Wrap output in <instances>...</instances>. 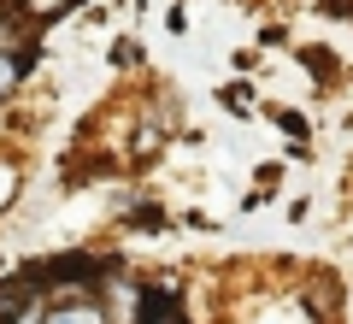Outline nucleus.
Masks as SVG:
<instances>
[{"instance_id": "nucleus-1", "label": "nucleus", "mask_w": 353, "mask_h": 324, "mask_svg": "<svg viewBox=\"0 0 353 324\" xmlns=\"http://www.w3.org/2000/svg\"><path fill=\"white\" fill-rule=\"evenodd\" d=\"M30 271H36V283H48V289H88L94 277H101V260H88V254H59V260L30 265Z\"/></svg>"}, {"instance_id": "nucleus-2", "label": "nucleus", "mask_w": 353, "mask_h": 324, "mask_svg": "<svg viewBox=\"0 0 353 324\" xmlns=\"http://www.w3.org/2000/svg\"><path fill=\"white\" fill-rule=\"evenodd\" d=\"M36 271H24V277H6V283H0V324H18L24 318L30 307H36Z\"/></svg>"}, {"instance_id": "nucleus-3", "label": "nucleus", "mask_w": 353, "mask_h": 324, "mask_svg": "<svg viewBox=\"0 0 353 324\" xmlns=\"http://www.w3.org/2000/svg\"><path fill=\"white\" fill-rule=\"evenodd\" d=\"M41 324H106V312L94 307V301H65V307H53Z\"/></svg>"}, {"instance_id": "nucleus-4", "label": "nucleus", "mask_w": 353, "mask_h": 324, "mask_svg": "<svg viewBox=\"0 0 353 324\" xmlns=\"http://www.w3.org/2000/svg\"><path fill=\"white\" fill-rule=\"evenodd\" d=\"M24 71H30V53L24 48H18V53H0V100L18 88V77H24Z\"/></svg>"}, {"instance_id": "nucleus-5", "label": "nucleus", "mask_w": 353, "mask_h": 324, "mask_svg": "<svg viewBox=\"0 0 353 324\" xmlns=\"http://www.w3.org/2000/svg\"><path fill=\"white\" fill-rule=\"evenodd\" d=\"M18 6H24L30 18H41V24H48V18H59L65 6H77V0H18Z\"/></svg>"}, {"instance_id": "nucleus-6", "label": "nucleus", "mask_w": 353, "mask_h": 324, "mask_svg": "<svg viewBox=\"0 0 353 324\" xmlns=\"http://www.w3.org/2000/svg\"><path fill=\"white\" fill-rule=\"evenodd\" d=\"M218 100H224V113H248V83H224Z\"/></svg>"}, {"instance_id": "nucleus-7", "label": "nucleus", "mask_w": 353, "mask_h": 324, "mask_svg": "<svg viewBox=\"0 0 353 324\" xmlns=\"http://www.w3.org/2000/svg\"><path fill=\"white\" fill-rule=\"evenodd\" d=\"M112 59L118 65H141V41H112Z\"/></svg>"}, {"instance_id": "nucleus-8", "label": "nucleus", "mask_w": 353, "mask_h": 324, "mask_svg": "<svg viewBox=\"0 0 353 324\" xmlns=\"http://www.w3.org/2000/svg\"><path fill=\"white\" fill-rule=\"evenodd\" d=\"M271 118H277V124L289 130V136H306V118H301V113H271Z\"/></svg>"}, {"instance_id": "nucleus-9", "label": "nucleus", "mask_w": 353, "mask_h": 324, "mask_svg": "<svg viewBox=\"0 0 353 324\" xmlns=\"http://www.w3.org/2000/svg\"><path fill=\"white\" fill-rule=\"evenodd\" d=\"M12 183H18V171H12V165H0V207L12 200V195H6V189H12Z\"/></svg>"}]
</instances>
